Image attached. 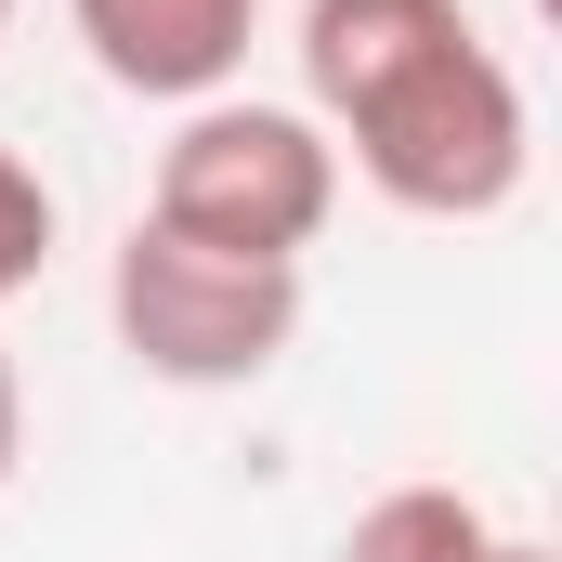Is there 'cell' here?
<instances>
[{"mask_svg": "<svg viewBox=\"0 0 562 562\" xmlns=\"http://www.w3.org/2000/svg\"><path fill=\"white\" fill-rule=\"evenodd\" d=\"M301 119L406 223H497L537 170V105L471 0H301Z\"/></svg>", "mask_w": 562, "mask_h": 562, "instance_id": "cell-1", "label": "cell"}, {"mask_svg": "<svg viewBox=\"0 0 562 562\" xmlns=\"http://www.w3.org/2000/svg\"><path fill=\"white\" fill-rule=\"evenodd\" d=\"M105 314H119V353L144 380H170V393H249L301 340V262H236V249L170 236V223H132L119 262H105Z\"/></svg>", "mask_w": 562, "mask_h": 562, "instance_id": "cell-2", "label": "cell"}, {"mask_svg": "<svg viewBox=\"0 0 562 562\" xmlns=\"http://www.w3.org/2000/svg\"><path fill=\"white\" fill-rule=\"evenodd\" d=\"M144 223H170L196 249H236V262H301L340 223V157H327V132L301 105L210 92V105H183V132L157 144Z\"/></svg>", "mask_w": 562, "mask_h": 562, "instance_id": "cell-3", "label": "cell"}, {"mask_svg": "<svg viewBox=\"0 0 562 562\" xmlns=\"http://www.w3.org/2000/svg\"><path fill=\"white\" fill-rule=\"evenodd\" d=\"M66 26H79V53L119 92L210 105V92H236V66L262 40V0H66Z\"/></svg>", "mask_w": 562, "mask_h": 562, "instance_id": "cell-4", "label": "cell"}, {"mask_svg": "<svg viewBox=\"0 0 562 562\" xmlns=\"http://www.w3.org/2000/svg\"><path fill=\"white\" fill-rule=\"evenodd\" d=\"M484 550H497V510L471 484H380L340 524V562H484Z\"/></svg>", "mask_w": 562, "mask_h": 562, "instance_id": "cell-5", "label": "cell"}, {"mask_svg": "<svg viewBox=\"0 0 562 562\" xmlns=\"http://www.w3.org/2000/svg\"><path fill=\"white\" fill-rule=\"evenodd\" d=\"M40 262H53V183L0 144V301H13V288H40Z\"/></svg>", "mask_w": 562, "mask_h": 562, "instance_id": "cell-6", "label": "cell"}, {"mask_svg": "<svg viewBox=\"0 0 562 562\" xmlns=\"http://www.w3.org/2000/svg\"><path fill=\"white\" fill-rule=\"evenodd\" d=\"M13 458H26V380H13V353H0V484H13Z\"/></svg>", "mask_w": 562, "mask_h": 562, "instance_id": "cell-7", "label": "cell"}, {"mask_svg": "<svg viewBox=\"0 0 562 562\" xmlns=\"http://www.w3.org/2000/svg\"><path fill=\"white\" fill-rule=\"evenodd\" d=\"M484 562H550V537H510V524H497V550Z\"/></svg>", "mask_w": 562, "mask_h": 562, "instance_id": "cell-8", "label": "cell"}, {"mask_svg": "<svg viewBox=\"0 0 562 562\" xmlns=\"http://www.w3.org/2000/svg\"><path fill=\"white\" fill-rule=\"evenodd\" d=\"M0 40H13V0H0Z\"/></svg>", "mask_w": 562, "mask_h": 562, "instance_id": "cell-9", "label": "cell"}]
</instances>
